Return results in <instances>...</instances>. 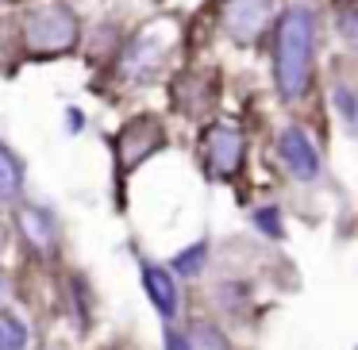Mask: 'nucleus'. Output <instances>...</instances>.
<instances>
[{
	"mask_svg": "<svg viewBox=\"0 0 358 350\" xmlns=\"http://www.w3.org/2000/svg\"><path fill=\"white\" fill-rule=\"evenodd\" d=\"M312 47H316V20L304 4H293L281 16L278 35H273V78H278V89L285 101H296L308 89Z\"/></svg>",
	"mask_w": 358,
	"mask_h": 350,
	"instance_id": "f257e3e1",
	"label": "nucleus"
},
{
	"mask_svg": "<svg viewBox=\"0 0 358 350\" xmlns=\"http://www.w3.org/2000/svg\"><path fill=\"white\" fill-rule=\"evenodd\" d=\"M78 43V20L66 4H35L24 12V47L31 54H62Z\"/></svg>",
	"mask_w": 358,
	"mask_h": 350,
	"instance_id": "f03ea898",
	"label": "nucleus"
},
{
	"mask_svg": "<svg viewBox=\"0 0 358 350\" xmlns=\"http://www.w3.org/2000/svg\"><path fill=\"white\" fill-rule=\"evenodd\" d=\"M204 162H208L212 177H231V173H239L243 135L235 131V127H227V124L208 127V135H204Z\"/></svg>",
	"mask_w": 358,
	"mask_h": 350,
	"instance_id": "7ed1b4c3",
	"label": "nucleus"
},
{
	"mask_svg": "<svg viewBox=\"0 0 358 350\" xmlns=\"http://www.w3.org/2000/svg\"><path fill=\"white\" fill-rule=\"evenodd\" d=\"M162 143V131H158L155 119H131V124L120 131L116 139V154H120V170H135V166L143 162V158L150 154V150Z\"/></svg>",
	"mask_w": 358,
	"mask_h": 350,
	"instance_id": "20e7f679",
	"label": "nucleus"
},
{
	"mask_svg": "<svg viewBox=\"0 0 358 350\" xmlns=\"http://www.w3.org/2000/svg\"><path fill=\"white\" fill-rule=\"evenodd\" d=\"M266 12H270V0H227L224 24L239 43H250L266 27Z\"/></svg>",
	"mask_w": 358,
	"mask_h": 350,
	"instance_id": "39448f33",
	"label": "nucleus"
},
{
	"mask_svg": "<svg viewBox=\"0 0 358 350\" xmlns=\"http://www.w3.org/2000/svg\"><path fill=\"white\" fill-rule=\"evenodd\" d=\"M281 158H285V166L304 181L316 177V170H320L316 147L308 143V135H304L301 127H285V131H281Z\"/></svg>",
	"mask_w": 358,
	"mask_h": 350,
	"instance_id": "423d86ee",
	"label": "nucleus"
},
{
	"mask_svg": "<svg viewBox=\"0 0 358 350\" xmlns=\"http://www.w3.org/2000/svg\"><path fill=\"white\" fill-rule=\"evenodd\" d=\"M143 289H147V296L155 300V308L162 316L178 312V281H173L170 270H162L155 262H143Z\"/></svg>",
	"mask_w": 358,
	"mask_h": 350,
	"instance_id": "0eeeda50",
	"label": "nucleus"
},
{
	"mask_svg": "<svg viewBox=\"0 0 358 350\" xmlns=\"http://www.w3.org/2000/svg\"><path fill=\"white\" fill-rule=\"evenodd\" d=\"M20 227H24L27 242H31L35 250L55 247V239H50V216H43V212H35V208H24L20 212Z\"/></svg>",
	"mask_w": 358,
	"mask_h": 350,
	"instance_id": "6e6552de",
	"label": "nucleus"
},
{
	"mask_svg": "<svg viewBox=\"0 0 358 350\" xmlns=\"http://www.w3.org/2000/svg\"><path fill=\"white\" fill-rule=\"evenodd\" d=\"M20 185H24V173H20V162L4 150V143H0V200H12V196L20 193Z\"/></svg>",
	"mask_w": 358,
	"mask_h": 350,
	"instance_id": "1a4fd4ad",
	"label": "nucleus"
},
{
	"mask_svg": "<svg viewBox=\"0 0 358 350\" xmlns=\"http://www.w3.org/2000/svg\"><path fill=\"white\" fill-rule=\"evenodd\" d=\"M27 347V327L16 316H0V350H24Z\"/></svg>",
	"mask_w": 358,
	"mask_h": 350,
	"instance_id": "9d476101",
	"label": "nucleus"
},
{
	"mask_svg": "<svg viewBox=\"0 0 358 350\" xmlns=\"http://www.w3.org/2000/svg\"><path fill=\"white\" fill-rule=\"evenodd\" d=\"M204 258H208V247H204V242H196V247H189L185 254H178L173 258V270L178 273H185V277H193L196 270H201V262Z\"/></svg>",
	"mask_w": 358,
	"mask_h": 350,
	"instance_id": "9b49d317",
	"label": "nucleus"
},
{
	"mask_svg": "<svg viewBox=\"0 0 358 350\" xmlns=\"http://www.w3.org/2000/svg\"><path fill=\"white\" fill-rule=\"evenodd\" d=\"M258 227H262V231H270L273 239H278V235H281V227H278V208H262V212H258Z\"/></svg>",
	"mask_w": 358,
	"mask_h": 350,
	"instance_id": "f8f14e48",
	"label": "nucleus"
},
{
	"mask_svg": "<svg viewBox=\"0 0 358 350\" xmlns=\"http://www.w3.org/2000/svg\"><path fill=\"white\" fill-rule=\"evenodd\" d=\"M166 350H193V347H189V339H185V335L170 331V335H166Z\"/></svg>",
	"mask_w": 358,
	"mask_h": 350,
	"instance_id": "ddd939ff",
	"label": "nucleus"
},
{
	"mask_svg": "<svg viewBox=\"0 0 358 350\" xmlns=\"http://www.w3.org/2000/svg\"><path fill=\"white\" fill-rule=\"evenodd\" d=\"M4 296H8V285H4V277H0V300H4Z\"/></svg>",
	"mask_w": 358,
	"mask_h": 350,
	"instance_id": "4468645a",
	"label": "nucleus"
}]
</instances>
